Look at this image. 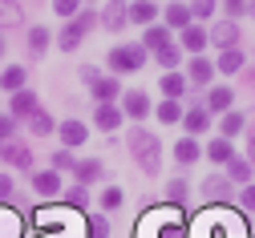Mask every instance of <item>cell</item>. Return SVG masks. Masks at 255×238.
<instances>
[{
	"label": "cell",
	"instance_id": "6da1fadb",
	"mask_svg": "<svg viewBox=\"0 0 255 238\" xmlns=\"http://www.w3.org/2000/svg\"><path fill=\"white\" fill-rule=\"evenodd\" d=\"M146 65V49L142 45H118L110 49V69L114 73H138Z\"/></svg>",
	"mask_w": 255,
	"mask_h": 238
},
{
	"label": "cell",
	"instance_id": "7a4b0ae2",
	"mask_svg": "<svg viewBox=\"0 0 255 238\" xmlns=\"http://www.w3.org/2000/svg\"><path fill=\"white\" fill-rule=\"evenodd\" d=\"M130 150H134V158H138V165L146 169V174H158V138H150V133H134L130 138Z\"/></svg>",
	"mask_w": 255,
	"mask_h": 238
},
{
	"label": "cell",
	"instance_id": "3957f363",
	"mask_svg": "<svg viewBox=\"0 0 255 238\" xmlns=\"http://www.w3.org/2000/svg\"><path fill=\"white\" fill-rule=\"evenodd\" d=\"M93 24H98V16H93L89 8H85V12H77V16H73V24H69V28L61 32V37H57V45L65 49V53H73V49L81 45V37H85V32H89Z\"/></svg>",
	"mask_w": 255,
	"mask_h": 238
},
{
	"label": "cell",
	"instance_id": "277c9868",
	"mask_svg": "<svg viewBox=\"0 0 255 238\" xmlns=\"http://www.w3.org/2000/svg\"><path fill=\"white\" fill-rule=\"evenodd\" d=\"M207 37L215 45H223V49H235L239 45V28H235V20H215V28L207 32Z\"/></svg>",
	"mask_w": 255,
	"mask_h": 238
},
{
	"label": "cell",
	"instance_id": "5b68a950",
	"mask_svg": "<svg viewBox=\"0 0 255 238\" xmlns=\"http://www.w3.org/2000/svg\"><path fill=\"white\" fill-rule=\"evenodd\" d=\"M8 109H12V117H16V121H20V117H33V113H37V97L28 93V89H20V93H12Z\"/></svg>",
	"mask_w": 255,
	"mask_h": 238
},
{
	"label": "cell",
	"instance_id": "8992f818",
	"mask_svg": "<svg viewBox=\"0 0 255 238\" xmlns=\"http://www.w3.org/2000/svg\"><path fill=\"white\" fill-rule=\"evenodd\" d=\"M85 138H89L85 121H65V125H61V142H65V150H77V146H85Z\"/></svg>",
	"mask_w": 255,
	"mask_h": 238
},
{
	"label": "cell",
	"instance_id": "52a82bcc",
	"mask_svg": "<svg viewBox=\"0 0 255 238\" xmlns=\"http://www.w3.org/2000/svg\"><path fill=\"white\" fill-rule=\"evenodd\" d=\"M93 121H98V129H118L122 125V109L118 105H110V101H102V105H98V113H93Z\"/></svg>",
	"mask_w": 255,
	"mask_h": 238
},
{
	"label": "cell",
	"instance_id": "ba28073f",
	"mask_svg": "<svg viewBox=\"0 0 255 238\" xmlns=\"http://www.w3.org/2000/svg\"><path fill=\"white\" fill-rule=\"evenodd\" d=\"M126 16H130L134 24H154V16H158V8H154V0H134V4L126 8Z\"/></svg>",
	"mask_w": 255,
	"mask_h": 238
},
{
	"label": "cell",
	"instance_id": "9c48e42d",
	"mask_svg": "<svg viewBox=\"0 0 255 238\" xmlns=\"http://www.w3.org/2000/svg\"><path fill=\"white\" fill-rule=\"evenodd\" d=\"M207 41H211V37H207L199 24H186V28H182V49H186V53H203Z\"/></svg>",
	"mask_w": 255,
	"mask_h": 238
},
{
	"label": "cell",
	"instance_id": "30bf717a",
	"mask_svg": "<svg viewBox=\"0 0 255 238\" xmlns=\"http://www.w3.org/2000/svg\"><path fill=\"white\" fill-rule=\"evenodd\" d=\"M89 93L98 97V101H114V97H118V77H102V73H98V77L89 81Z\"/></svg>",
	"mask_w": 255,
	"mask_h": 238
},
{
	"label": "cell",
	"instance_id": "8fae6325",
	"mask_svg": "<svg viewBox=\"0 0 255 238\" xmlns=\"http://www.w3.org/2000/svg\"><path fill=\"white\" fill-rule=\"evenodd\" d=\"M170 45V28H162V24H146V37H142V49H166Z\"/></svg>",
	"mask_w": 255,
	"mask_h": 238
},
{
	"label": "cell",
	"instance_id": "7c38bea8",
	"mask_svg": "<svg viewBox=\"0 0 255 238\" xmlns=\"http://www.w3.org/2000/svg\"><path fill=\"white\" fill-rule=\"evenodd\" d=\"M126 113H130L134 121H142V117L150 113V97H146L142 89H134V93H126Z\"/></svg>",
	"mask_w": 255,
	"mask_h": 238
},
{
	"label": "cell",
	"instance_id": "4fadbf2b",
	"mask_svg": "<svg viewBox=\"0 0 255 238\" xmlns=\"http://www.w3.org/2000/svg\"><path fill=\"white\" fill-rule=\"evenodd\" d=\"M231 101H235V93H231L227 85H215V89L207 93V109H215V113H223V109H231Z\"/></svg>",
	"mask_w": 255,
	"mask_h": 238
},
{
	"label": "cell",
	"instance_id": "5bb4252c",
	"mask_svg": "<svg viewBox=\"0 0 255 238\" xmlns=\"http://www.w3.org/2000/svg\"><path fill=\"white\" fill-rule=\"evenodd\" d=\"M186 24H190V4L186 0H174L166 8V28H186Z\"/></svg>",
	"mask_w": 255,
	"mask_h": 238
},
{
	"label": "cell",
	"instance_id": "9a60e30c",
	"mask_svg": "<svg viewBox=\"0 0 255 238\" xmlns=\"http://www.w3.org/2000/svg\"><path fill=\"white\" fill-rule=\"evenodd\" d=\"M0 154H4L12 165H20V169L33 165V154H28V146H12V142H4V150H0Z\"/></svg>",
	"mask_w": 255,
	"mask_h": 238
},
{
	"label": "cell",
	"instance_id": "2e32d148",
	"mask_svg": "<svg viewBox=\"0 0 255 238\" xmlns=\"http://www.w3.org/2000/svg\"><path fill=\"white\" fill-rule=\"evenodd\" d=\"M24 77H28V73L20 69V65H8V69L0 73V85H4V89H12V93H20V89H24Z\"/></svg>",
	"mask_w": 255,
	"mask_h": 238
},
{
	"label": "cell",
	"instance_id": "e0dca14e",
	"mask_svg": "<svg viewBox=\"0 0 255 238\" xmlns=\"http://www.w3.org/2000/svg\"><path fill=\"white\" fill-rule=\"evenodd\" d=\"M73 169H77V182H81V186H85V182H98V178H102V161H98V158H89V161H77Z\"/></svg>",
	"mask_w": 255,
	"mask_h": 238
},
{
	"label": "cell",
	"instance_id": "ac0fdd59",
	"mask_svg": "<svg viewBox=\"0 0 255 238\" xmlns=\"http://www.w3.org/2000/svg\"><path fill=\"white\" fill-rule=\"evenodd\" d=\"M215 77V65L207 61V57H195V65H190V81H195V85H207Z\"/></svg>",
	"mask_w": 255,
	"mask_h": 238
},
{
	"label": "cell",
	"instance_id": "d6986e66",
	"mask_svg": "<svg viewBox=\"0 0 255 238\" xmlns=\"http://www.w3.org/2000/svg\"><path fill=\"white\" fill-rule=\"evenodd\" d=\"M33 190L49 198V194H57V190H61V178L53 174V169H49V174H33Z\"/></svg>",
	"mask_w": 255,
	"mask_h": 238
},
{
	"label": "cell",
	"instance_id": "ffe728a7",
	"mask_svg": "<svg viewBox=\"0 0 255 238\" xmlns=\"http://www.w3.org/2000/svg\"><path fill=\"white\" fill-rule=\"evenodd\" d=\"M162 93H166L170 101H178V97L186 93V77H182V73H166V77H162Z\"/></svg>",
	"mask_w": 255,
	"mask_h": 238
},
{
	"label": "cell",
	"instance_id": "44dd1931",
	"mask_svg": "<svg viewBox=\"0 0 255 238\" xmlns=\"http://www.w3.org/2000/svg\"><path fill=\"white\" fill-rule=\"evenodd\" d=\"M207 158H211V161H231V158H235V150H231V142H227V138H215V142L207 146Z\"/></svg>",
	"mask_w": 255,
	"mask_h": 238
},
{
	"label": "cell",
	"instance_id": "7402d4cb",
	"mask_svg": "<svg viewBox=\"0 0 255 238\" xmlns=\"http://www.w3.org/2000/svg\"><path fill=\"white\" fill-rule=\"evenodd\" d=\"M215 69H219V73H239V69H243V53H239V49H227V53L219 57Z\"/></svg>",
	"mask_w": 255,
	"mask_h": 238
},
{
	"label": "cell",
	"instance_id": "603a6c76",
	"mask_svg": "<svg viewBox=\"0 0 255 238\" xmlns=\"http://www.w3.org/2000/svg\"><path fill=\"white\" fill-rule=\"evenodd\" d=\"M126 20H130V16H126V8L118 4V0H114V4L106 8V16H102V24H106V28H118V32L126 28Z\"/></svg>",
	"mask_w": 255,
	"mask_h": 238
},
{
	"label": "cell",
	"instance_id": "cb8c5ba5",
	"mask_svg": "<svg viewBox=\"0 0 255 238\" xmlns=\"http://www.w3.org/2000/svg\"><path fill=\"white\" fill-rule=\"evenodd\" d=\"M182 125H186L190 133H203V129L211 125V113H207V109H190V113L182 117Z\"/></svg>",
	"mask_w": 255,
	"mask_h": 238
},
{
	"label": "cell",
	"instance_id": "d4e9b609",
	"mask_svg": "<svg viewBox=\"0 0 255 238\" xmlns=\"http://www.w3.org/2000/svg\"><path fill=\"white\" fill-rule=\"evenodd\" d=\"M174 158H178V165H190V161H199V146L190 142V138H182V142L174 146Z\"/></svg>",
	"mask_w": 255,
	"mask_h": 238
},
{
	"label": "cell",
	"instance_id": "484cf974",
	"mask_svg": "<svg viewBox=\"0 0 255 238\" xmlns=\"http://www.w3.org/2000/svg\"><path fill=\"white\" fill-rule=\"evenodd\" d=\"M178 117H182V105H178V101H170V97H166L162 105H158V121H166V125H174Z\"/></svg>",
	"mask_w": 255,
	"mask_h": 238
},
{
	"label": "cell",
	"instance_id": "4316f807",
	"mask_svg": "<svg viewBox=\"0 0 255 238\" xmlns=\"http://www.w3.org/2000/svg\"><path fill=\"white\" fill-rule=\"evenodd\" d=\"M227 169H231V182H247V178H251V161H247V158H231Z\"/></svg>",
	"mask_w": 255,
	"mask_h": 238
},
{
	"label": "cell",
	"instance_id": "83f0119b",
	"mask_svg": "<svg viewBox=\"0 0 255 238\" xmlns=\"http://www.w3.org/2000/svg\"><path fill=\"white\" fill-rule=\"evenodd\" d=\"M28 49L41 57V53L49 49V28H33V32H28Z\"/></svg>",
	"mask_w": 255,
	"mask_h": 238
},
{
	"label": "cell",
	"instance_id": "f1b7e54d",
	"mask_svg": "<svg viewBox=\"0 0 255 238\" xmlns=\"http://www.w3.org/2000/svg\"><path fill=\"white\" fill-rule=\"evenodd\" d=\"M243 125H247V117H243V113H227V117H223V138H235Z\"/></svg>",
	"mask_w": 255,
	"mask_h": 238
},
{
	"label": "cell",
	"instance_id": "f546056e",
	"mask_svg": "<svg viewBox=\"0 0 255 238\" xmlns=\"http://www.w3.org/2000/svg\"><path fill=\"white\" fill-rule=\"evenodd\" d=\"M178 61H182V53H178V45H166V49H158V65H166V69H174Z\"/></svg>",
	"mask_w": 255,
	"mask_h": 238
},
{
	"label": "cell",
	"instance_id": "4dcf8cb0",
	"mask_svg": "<svg viewBox=\"0 0 255 238\" xmlns=\"http://www.w3.org/2000/svg\"><path fill=\"white\" fill-rule=\"evenodd\" d=\"M203 194L215 202V198H227V182L223 178H207V186H203Z\"/></svg>",
	"mask_w": 255,
	"mask_h": 238
},
{
	"label": "cell",
	"instance_id": "1f68e13d",
	"mask_svg": "<svg viewBox=\"0 0 255 238\" xmlns=\"http://www.w3.org/2000/svg\"><path fill=\"white\" fill-rule=\"evenodd\" d=\"M122 202H126V194H122L118 186H110V190L102 194V206H106V210H118V206H122Z\"/></svg>",
	"mask_w": 255,
	"mask_h": 238
},
{
	"label": "cell",
	"instance_id": "d6a6232c",
	"mask_svg": "<svg viewBox=\"0 0 255 238\" xmlns=\"http://www.w3.org/2000/svg\"><path fill=\"white\" fill-rule=\"evenodd\" d=\"M33 133H37V138L53 133V117H49V113H33Z\"/></svg>",
	"mask_w": 255,
	"mask_h": 238
},
{
	"label": "cell",
	"instance_id": "836d02e7",
	"mask_svg": "<svg viewBox=\"0 0 255 238\" xmlns=\"http://www.w3.org/2000/svg\"><path fill=\"white\" fill-rule=\"evenodd\" d=\"M223 8H227L231 20H239V16H247V0H223Z\"/></svg>",
	"mask_w": 255,
	"mask_h": 238
},
{
	"label": "cell",
	"instance_id": "e575fe53",
	"mask_svg": "<svg viewBox=\"0 0 255 238\" xmlns=\"http://www.w3.org/2000/svg\"><path fill=\"white\" fill-rule=\"evenodd\" d=\"M77 4H81V0H53V12H57V16H73Z\"/></svg>",
	"mask_w": 255,
	"mask_h": 238
},
{
	"label": "cell",
	"instance_id": "d590c367",
	"mask_svg": "<svg viewBox=\"0 0 255 238\" xmlns=\"http://www.w3.org/2000/svg\"><path fill=\"white\" fill-rule=\"evenodd\" d=\"M158 238H186V230L178 222H166V226H158Z\"/></svg>",
	"mask_w": 255,
	"mask_h": 238
},
{
	"label": "cell",
	"instance_id": "8d00e7d4",
	"mask_svg": "<svg viewBox=\"0 0 255 238\" xmlns=\"http://www.w3.org/2000/svg\"><path fill=\"white\" fill-rule=\"evenodd\" d=\"M215 12V0H195L190 4V16H211Z\"/></svg>",
	"mask_w": 255,
	"mask_h": 238
},
{
	"label": "cell",
	"instance_id": "74e56055",
	"mask_svg": "<svg viewBox=\"0 0 255 238\" xmlns=\"http://www.w3.org/2000/svg\"><path fill=\"white\" fill-rule=\"evenodd\" d=\"M166 194H170V202H186V182H170Z\"/></svg>",
	"mask_w": 255,
	"mask_h": 238
},
{
	"label": "cell",
	"instance_id": "f35d334b",
	"mask_svg": "<svg viewBox=\"0 0 255 238\" xmlns=\"http://www.w3.org/2000/svg\"><path fill=\"white\" fill-rule=\"evenodd\" d=\"M12 129H16V117H0V142H8Z\"/></svg>",
	"mask_w": 255,
	"mask_h": 238
},
{
	"label": "cell",
	"instance_id": "ab89813d",
	"mask_svg": "<svg viewBox=\"0 0 255 238\" xmlns=\"http://www.w3.org/2000/svg\"><path fill=\"white\" fill-rule=\"evenodd\" d=\"M53 165H57V169H69V165H73L69 150H61V154H53Z\"/></svg>",
	"mask_w": 255,
	"mask_h": 238
},
{
	"label": "cell",
	"instance_id": "60d3db41",
	"mask_svg": "<svg viewBox=\"0 0 255 238\" xmlns=\"http://www.w3.org/2000/svg\"><path fill=\"white\" fill-rule=\"evenodd\" d=\"M243 206H247V210H255V186H247V190H243Z\"/></svg>",
	"mask_w": 255,
	"mask_h": 238
},
{
	"label": "cell",
	"instance_id": "b9f144b4",
	"mask_svg": "<svg viewBox=\"0 0 255 238\" xmlns=\"http://www.w3.org/2000/svg\"><path fill=\"white\" fill-rule=\"evenodd\" d=\"M69 202H73V206H81V202H85V186H77V190H69Z\"/></svg>",
	"mask_w": 255,
	"mask_h": 238
},
{
	"label": "cell",
	"instance_id": "7bdbcfd3",
	"mask_svg": "<svg viewBox=\"0 0 255 238\" xmlns=\"http://www.w3.org/2000/svg\"><path fill=\"white\" fill-rule=\"evenodd\" d=\"M8 194H12V178L0 174V198H8Z\"/></svg>",
	"mask_w": 255,
	"mask_h": 238
},
{
	"label": "cell",
	"instance_id": "ee69618b",
	"mask_svg": "<svg viewBox=\"0 0 255 238\" xmlns=\"http://www.w3.org/2000/svg\"><path fill=\"white\" fill-rule=\"evenodd\" d=\"M247 158H251V161H255V142H251V146H247Z\"/></svg>",
	"mask_w": 255,
	"mask_h": 238
},
{
	"label": "cell",
	"instance_id": "f6af8a7d",
	"mask_svg": "<svg viewBox=\"0 0 255 238\" xmlns=\"http://www.w3.org/2000/svg\"><path fill=\"white\" fill-rule=\"evenodd\" d=\"M0 57H4V37H0Z\"/></svg>",
	"mask_w": 255,
	"mask_h": 238
}]
</instances>
